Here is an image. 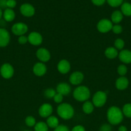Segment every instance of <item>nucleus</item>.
Returning <instances> with one entry per match:
<instances>
[{"label": "nucleus", "instance_id": "nucleus-1", "mask_svg": "<svg viewBox=\"0 0 131 131\" xmlns=\"http://www.w3.org/2000/svg\"><path fill=\"white\" fill-rule=\"evenodd\" d=\"M107 117L110 124L116 125L121 122L123 119V114L119 107L112 106L108 110Z\"/></svg>", "mask_w": 131, "mask_h": 131}, {"label": "nucleus", "instance_id": "nucleus-2", "mask_svg": "<svg viewBox=\"0 0 131 131\" xmlns=\"http://www.w3.org/2000/svg\"><path fill=\"white\" fill-rule=\"evenodd\" d=\"M57 113L61 118L69 120L73 116L74 111L71 105L68 103H62L58 106Z\"/></svg>", "mask_w": 131, "mask_h": 131}, {"label": "nucleus", "instance_id": "nucleus-3", "mask_svg": "<svg viewBox=\"0 0 131 131\" xmlns=\"http://www.w3.org/2000/svg\"><path fill=\"white\" fill-rule=\"evenodd\" d=\"M73 97L74 99L80 102H84L89 99L91 95L90 90L87 86H80L75 88L73 92Z\"/></svg>", "mask_w": 131, "mask_h": 131}, {"label": "nucleus", "instance_id": "nucleus-4", "mask_svg": "<svg viewBox=\"0 0 131 131\" xmlns=\"http://www.w3.org/2000/svg\"><path fill=\"white\" fill-rule=\"evenodd\" d=\"M107 101V94L102 91H98L93 95L92 104L97 107H102Z\"/></svg>", "mask_w": 131, "mask_h": 131}, {"label": "nucleus", "instance_id": "nucleus-5", "mask_svg": "<svg viewBox=\"0 0 131 131\" xmlns=\"http://www.w3.org/2000/svg\"><path fill=\"white\" fill-rule=\"evenodd\" d=\"M113 26V24L111 20L107 19H103L98 23L97 29L101 33H105L112 30Z\"/></svg>", "mask_w": 131, "mask_h": 131}, {"label": "nucleus", "instance_id": "nucleus-6", "mask_svg": "<svg viewBox=\"0 0 131 131\" xmlns=\"http://www.w3.org/2000/svg\"><path fill=\"white\" fill-rule=\"evenodd\" d=\"M0 74L5 79H10L14 75V69L10 63H4L0 68Z\"/></svg>", "mask_w": 131, "mask_h": 131}, {"label": "nucleus", "instance_id": "nucleus-7", "mask_svg": "<svg viewBox=\"0 0 131 131\" xmlns=\"http://www.w3.org/2000/svg\"><path fill=\"white\" fill-rule=\"evenodd\" d=\"M28 28L26 24L23 23H17L12 27V31L17 36L24 35L28 31Z\"/></svg>", "mask_w": 131, "mask_h": 131}, {"label": "nucleus", "instance_id": "nucleus-8", "mask_svg": "<svg viewBox=\"0 0 131 131\" xmlns=\"http://www.w3.org/2000/svg\"><path fill=\"white\" fill-rule=\"evenodd\" d=\"M10 40L9 32L3 28H0V47H5L8 45Z\"/></svg>", "mask_w": 131, "mask_h": 131}, {"label": "nucleus", "instance_id": "nucleus-9", "mask_svg": "<svg viewBox=\"0 0 131 131\" xmlns=\"http://www.w3.org/2000/svg\"><path fill=\"white\" fill-rule=\"evenodd\" d=\"M28 40L33 46H39L42 42V37L38 32H32L28 35Z\"/></svg>", "mask_w": 131, "mask_h": 131}, {"label": "nucleus", "instance_id": "nucleus-10", "mask_svg": "<svg viewBox=\"0 0 131 131\" xmlns=\"http://www.w3.org/2000/svg\"><path fill=\"white\" fill-rule=\"evenodd\" d=\"M20 11L22 15L30 17L34 15L35 10L34 7L32 5L29 3H24L21 6Z\"/></svg>", "mask_w": 131, "mask_h": 131}, {"label": "nucleus", "instance_id": "nucleus-11", "mask_svg": "<svg viewBox=\"0 0 131 131\" xmlns=\"http://www.w3.org/2000/svg\"><path fill=\"white\" fill-rule=\"evenodd\" d=\"M53 112V107L50 104H44L39 109V114L42 118H48L51 116Z\"/></svg>", "mask_w": 131, "mask_h": 131}, {"label": "nucleus", "instance_id": "nucleus-12", "mask_svg": "<svg viewBox=\"0 0 131 131\" xmlns=\"http://www.w3.org/2000/svg\"><path fill=\"white\" fill-rule=\"evenodd\" d=\"M36 56L37 58L42 62H47L51 58V55L49 51L45 48L39 49L36 52Z\"/></svg>", "mask_w": 131, "mask_h": 131}, {"label": "nucleus", "instance_id": "nucleus-13", "mask_svg": "<svg viewBox=\"0 0 131 131\" xmlns=\"http://www.w3.org/2000/svg\"><path fill=\"white\" fill-rule=\"evenodd\" d=\"M83 74L81 72H74L69 77V82L73 85H78L83 81Z\"/></svg>", "mask_w": 131, "mask_h": 131}, {"label": "nucleus", "instance_id": "nucleus-14", "mask_svg": "<svg viewBox=\"0 0 131 131\" xmlns=\"http://www.w3.org/2000/svg\"><path fill=\"white\" fill-rule=\"evenodd\" d=\"M47 71L46 66L43 63L39 62L35 64L33 67V72L37 76H42Z\"/></svg>", "mask_w": 131, "mask_h": 131}, {"label": "nucleus", "instance_id": "nucleus-15", "mask_svg": "<svg viewBox=\"0 0 131 131\" xmlns=\"http://www.w3.org/2000/svg\"><path fill=\"white\" fill-rule=\"evenodd\" d=\"M57 69L59 72L61 73V74H67L70 70L71 65L68 60H62L58 63Z\"/></svg>", "mask_w": 131, "mask_h": 131}, {"label": "nucleus", "instance_id": "nucleus-16", "mask_svg": "<svg viewBox=\"0 0 131 131\" xmlns=\"http://www.w3.org/2000/svg\"><path fill=\"white\" fill-rule=\"evenodd\" d=\"M118 56L121 62L127 64L131 63V51L129 50H121L118 54Z\"/></svg>", "mask_w": 131, "mask_h": 131}, {"label": "nucleus", "instance_id": "nucleus-17", "mask_svg": "<svg viewBox=\"0 0 131 131\" xmlns=\"http://www.w3.org/2000/svg\"><path fill=\"white\" fill-rule=\"evenodd\" d=\"M71 86L66 83H61L57 86V92L60 93L62 95H67L71 92Z\"/></svg>", "mask_w": 131, "mask_h": 131}, {"label": "nucleus", "instance_id": "nucleus-18", "mask_svg": "<svg viewBox=\"0 0 131 131\" xmlns=\"http://www.w3.org/2000/svg\"><path fill=\"white\" fill-rule=\"evenodd\" d=\"M115 86L117 89L119 90H123L126 89L128 86V79L124 76L120 77L116 81Z\"/></svg>", "mask_w": 131, "mask_h": 131}, {"label": "nucleus", "instance_id": "nucleus-19", "mask_svg": "<svg viewBox=\"0 0 131 131\" xmlns=\"http://www.w3.org/2000/svg\"><path fill=\"white\" fill-rule=\"evenodd\" d=\"M4 20L6 22H12L15 17V14L14 10L11 8H6L3 14Z\"/></svg>", "mask_w": 131, "mask_h": 131}, {"label": "nucleus", "instance_id": "nucleus-20", "mask_svg": "<svg viewBox=\"0 0 131 131\" xmlns=\"http://www.w3.org/2000/svg\"><path fill=\"white\" fill-rule=\"evenodd\" d=\"M105 55L109 59H114L118 56V52L115 47H109L105 51Z\"/></svg>", "mask_w": 131, "mask_h": 131}, {"label": "nucleus", "instance_id": "nucleus-21", "mask_svg": "<svg viewBox=\"0 0 131 131\" xmlns=\"http://www.w3.org/2000/svg\"><path fill=\"white\" fill-rule=\"evenodd\" d=\"M46 124L48 125V127L55 129L59 125V122L57 118L55 116H50L49 117H48L47 120H46Z\"/></svg>", "mask_w": 131, "mask_h": 131}, {"label": "nucleus", "instance_id": "nucleus-22", "mask_svg": "<svg viewBox=\"0 0 131 131\" xmlns=\"http://www.w3.org/2000/svg\"><path fill=\"white\" fill-rule=\"evenodd\" d=\"M123 14L119 10H116L111 15V21L112 23H115V24H118L120 23L123 19Z\"/></svg>", "mask_w": 131, "mask_h": 131}, {"label": "nucleus", "instance_id": "nucleus-23", "mask_svg": "<svg viewBox=\"0 0 131 131\" xmlns=\"http://www.w3.org/2000/svg\"><path fill=\"white\" fill-rule=\"evenodd\" d=\"M121 12L125 16H131V4L123 3L121 6Z\"/></svg>", "mask_w": 131, "mask_h": 131}, {"label": "nucleus", "instance_id": "nucleus-24", "mask_svg": "<svg viewBox=\"0 0 131 131\" xmlns=\"http://www.w3.org/2000/svg\"><path fill=\"white\" fill-rule=\"evenodd\" d=\"M94 106H95L92 102L87 101L83 103V106H82V110L86 114H91L93 111Z\"/></svg>", "mask_w": 131, "mask_h": 131}, {"label": "nucleus", "instance_id": "nucleus-25", "mask_svg": "<svg viewBox=\"0 0 131 131\" xmlns=\"http://www.w3.org/2000/svg\"><path fill=\"white\" fill-rule=\"evenodd\" d=\"M35 131H48V126L44 122H39L35 125Z\"/></svg>", "mask_w": 131, "mask_h": 131}, {"label": "nucleus", "instance_id": "nucleus-26", "mask_svg": "<svg viewBox=\"0 0 131 131\" xmlns=\"http://www.w3.org/2000/svg\"><path fill=\"white\" fill-rule=\"evenodd\" d=\"M123 114L128 118H131V104H126L123 106Z\"/></svg>", "mask_w": 131, "mask_h": 131}, {"label": "nucleus", "instance_id": "nucleus-27", "mask_svg": "<svg viewBox=\"0 0 131 131\" xmlns=\"http://www.w3.org/2000/svg\"><path fill=\"white\" fill-rule=\"evenodd\" d=\"M125 42L121 38H117L114 42V46L116 49L118 50H122V49L124 47Z\"/></svg>", "mask_w": 131, "mask_h": 131}, {"label": "nucleus", "instance_id": "nucleus-28", "mask_svg": "<svg viewBox=\"0 0 131 131\" xmlns=\"http://www.w3.org/2000/svg\"><path fill=\"white\" fill-rule=\"evenodd\" d=\"M25 123L27 126L33 127L35 126V125L36 124V120L35 118L32 116H28L26 118Z\"/></svg>", "mask_w": 131, "mask_h": 131}, {"label": "nucleus", "instance_id": "nucleus-29", "mask_svg": "<svg viewBox=\"0 0 131 131\" xmlns=\"http://www.w3.org/2000/svg\"><path fill=\"white\" fill-rule=\"evenodd\" d=\"M55 94H56V92L55 90L52 89V88H48L44 91V95L48 99H53Z\"/></svg>", "mask_w": 131, "mask_h": 131}, {"label": "nucleus", "instance_id": "nucleus-30", "mask_svg": "<svg viewBox=\"0 0 131 131\" xmlns=\"http://www.w3.org/2000/svg\"><path fill=\"white\" fill-rule=\"evenodd\" d=\"M107 1L112 7H117L123 4V0H107Z\"/></svg>", "mask_w": 131, "mask_h": 131}, {"label": "nucleus", "instance_id": "nucleus-31", "mask_svg": "<svg viewBox=\"0 0 131 131\" xmlns=\"http://www.w3.org/2000/svg\"><path fill=\"white\" fill-rule=\"evenodd\" d=\"M127 72V68L125 65H120L118 67V73L121 76H124Z\"/></svg>", "mask_w": 131, "mask_h": 131}, {"label": "nucleus", "instance_id": "nucleus-32", "mask_svg": "<svg viewBox=\"0 0 131 131\" xmlns=\"http://www.w3.org/2000/svg\"><path fill=\"white\" fill-rule=\"evenodd\" d=\"M112 31L115 34H119L123 31V28H122L121 26L119 25V24H115V25H113Z\"/></svg>", "mask_w": 131, "mask_h": 131}, {"label": "nucleus", "instance_id": "nucleus-33", "mask_svg": "<svg viewBox=\"0 0 131 131\" xmlns=\"http://www.w3.org/2000/svg\"><path fill=\"white\" fill-rule=\"evenodd\" d=\"M53 100L56 103H58V104L61 103L63 101V95L60 94V93H59L57 92L55 95L54 96Z\"/></svg>", "mask_w": 131, "mask_h": 131}, {"label": "nucleus", "instance_id": "nucleus-34", "mask_svg": "<svg viewBox=\"0 0 131 131\" xmlns=\"http://www.w3.org/2000/svg\"><path fill=\"white\" fill-rule=\"evenodd\" d=\"M16 5L17 3L15 0H6V7L8 8H14Z\"/></svg>", "mask_w": 131, "mask_h": 131}, {"label": "nucleus", "instance_id": "nucleus-35", "mask_svg": "<svg viewBox=\"0 0 131 131\" xmlns=\"http://www.w3.org/2000/svg\"><path fill=\"white\" fill-rule=\"evenodd\" d=\"M27 42H28V37H26L24 35L19 36V38H18V42H19L20 44L23 45L25 44Z\"/></svg>", "mask_w": 131, "mask_h": 131}, {"label": "nucleus", "instance_id": "nucleus-36", "mask_svg": "<svg viewBox=\"0 0 131 131\" xmlns=\"http://www.w3.org/2000/svg\"><path fill=\"white\" fill-rule=\"evenodd\" d=\"M54 131H69V129L67 126L64 125H59L55 129Z\"/></svg>", "mask_w": 131, "mask_h": 131}, {"label": "nucleus", "instance_id": "nucleus-37", "mask_svg": "<svg viewBox=\"0 0 131 131\" xmlns=\"http://www.w3.org/2000/svg\"><path fill=\"white\" fill-rule=\"evenodd\" d=\"M100 131H111V127L108 124H104L100 127Z\"/></svg>", "mask_w": 131, "mask_h": 131}, {"label": "nucleus", "instance_id": "nucleus-38", "mask_svg": "<svg viewBox=\"0 0 131 131\" xmlns=\"http://www.w3.org/2000/svg\"><path fill=\"white\" fill-rule=\"evenodd\" d=\"M92 3L96 6H101L105 3L106 0H91Z\"/></svg>", "mask_w": 131, "mask_h": 131}, {"label": "nucleus", "instance_id": "nucleus-39", "mask_svg": "<svg viewBox=\"0 0 131 131\" xmlns=\"http://www.w3.org/2000/svg\"><path fill=\"white\" fill-rule=\"evenodd\" d=\"M71 131H86V130L82 125H76L72 129Z\"/></svg>", "mask_w": 131, "mask_h": 131}, {"label": "nucleus", "instance_id": "nucleus-40", "mask_svg": "<svg viewBox=\"0 0 131 131\" xmlns=\"http://www.w3.org/2000/svg\"><path fill=\"white\" fill-rule=\"evenodd\" d=\"M6 7V0H0V8Z\"/></svg>", "mask_w": 131, "mask_h": 131}, {"label": "nucleus", "instance_id": "nucleus-41", "mask_svg": "<svg viewBox=\"0 0 131 131\" xmlns=\"http://www.w3.org/2000/svg\"><path fill=\"white\" fill-rule=\"evenodd\" d=\"M118 131H127V129L125 126L124 125H121L118 129Z\"/></svg>", "mask_w": 131, "mask_h": 131}, {"label": "nucleus", "instance_id": "nucleus-42", "mask_svg": "<svg viewBox=\"0 0 131 131\" xmlns=\"http://www.w3.org/2000/svg\"><path fill=\"white\" fill-rule=\"evenodd\" d=\"M3 14V11H2V9L0 8V20H1V18H2Z\"/></svg>", "mask_w": 131, "mask_h": 131}, {"label": "nucleus", "instance_id": "nucleus-43", "mask_svg": "<svg viewBox=\"0 0 131 131\" xmlns=\"http://www.w3.org/2000/svg\"><path fill=\"white\" fill-rule=\"evenodd\" d=\"M24 131H30V130H24Z\"/></svg>", "mask_w": 131, "mask_h": 131}]
</instances>
